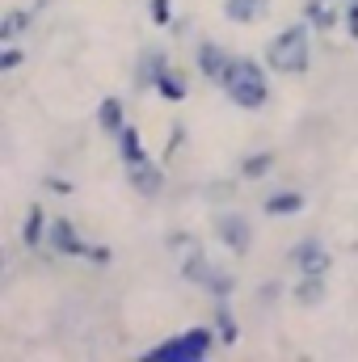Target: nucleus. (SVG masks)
<instances>
[{
  "mask_svg": "<svg viewBox=\"0 0 358 362\" xmlns=\"http://www.w3.org/2000/svg\"><path fill=\"white\" fill-rule=\"evenodd\" d=\"M148 13H152V21H156V25H169L173 4H169V0H152V4H148Z\"/></svg>",
  "mask_w": 358,
  "mask_h": 362,
  "instance_id": "obj_22",
  "label": "nucleus"
},
{
  "mask_svg": "<svg viewBox=\"0 0 358 362\" xmlns=\"http://www.w3.org/2000/svg\"><path fill=\"white\" fill-rule=\"evenodd\" d=\"M47 185H51V194H68V189H72L64 177H47Z\"/></svg>",
  "mask_w": 358,
  "mask_h": 362,
  "instance_id": "obj_25",
  "label": "nucleus"
},
{
  "mask_svg": "<svg viewBox=\"0 0 358 362\" xmlns=\"http://www.w3.org/2000/svg\"><path fill=\"white\" fill-rule=\"evenodd\" d=\"M215 232H219V240H224L236 257L253 249V223H249L245 215H219V219H215Z\"/></svg>",
  "mask_w": 358,
  "mask_h": 362,
  "instance_id": "obj_4",
  "label": "nucleus"
},
{
  "mask_svg": "<svg viewBox=\"0 0 358 362\" xmlns=\"http://www.w3.org/2000/svg\"><path fill=\"white\" fill-rule=\"evenodd\" d=\"M156 93H161V97H169V101H181V97L190 93V89H185V72L169 64V68L156 76Z\"/></svg>",
  "mask_w": 358,
  "mask_h": 362,
  "instance_id": "obj_15",
  "label": "nucleus"
},
{
  "mask_svg": "<svg viewBox=\"0 0 358 362\" xmlns=\"http://www.w3.org/2000/svg\"><path fill=\"white\" fill-rule=\"evenodd\" d=\"M295 299H299V303H321V299H325V274H299Z\"/></svg>",
  "mask_w": 358,
  "mask_h": 362,
  "instance_id": "obj_17",
  "label": "nucleus"
},
{
  "mask_svg": "<svg viewBox=\"0 0 358 362\" xmlns=\"http://www.w3.org/2000/svg\"><path fill=\"white\" fill-rule=\"evenodd\" d=\"M308 34H312L308 21H295V25L278 30L266 47L270 72H278V76H299V72H308Z\"/></svg>",
  "mask_w": 358,
  "mask_h": 362,
  "instance_id": "obj_1",
  "label": "nucleus"
},
{
  "mask_svg": "<svg viewBox=\"0 0 358 362\" xmlns=\"http://www.w3.org/2000/svg\"><path fill=\"white\" fill-rule=\"evenodd\" d=\"M21 59H25V51H21V47H4V55H0V72H13Z\"/></svg>",
  "mask_w": 358,
  "mask_h": 362,
  "instance_id": "obj_23",
  "label": "nucleus"
},
{
  "mask_svg": "<svg viewBox=\"0 0 358 362\" xmlns=\"http://www.w3.org/2000/svg\"><path fill=\"white\" fill-rule=\"evenodd\" d=\"M228 64H232V55H228L219 42H202V47H198V68H202V76H211V81H224Z\"/></svg>",
  "mask_w": 358,
  "mask_h": 362,
  "instance_id": "obj_8",
  "label": "nucleus"
},
{
  "mask_svg": "<svg viewBox=\"0 0 358 362\" xmlns=\"http://www.w3.org/2000/svg\"><path fill=\"white\" fill-rule=\"evenodd\" d=\"M270 169H274V156L270 152H253L245 165H241V177H249V181H258V177H266Z\"/></svg>",
  "mask_w": 358,
  "mask_h": 362,
  "instance_id": "obj_19",
  "label": "nucleus"
},
{
  "mask_svg": "<svg viewBox=\"0 0 358 362\" xmlns=\"http://www.w3.org/2000/svg\"><path fill=\"white\" fill-rule=\"evenodd\" d=\"M127 181H131V189H139L144 198H156V194L165 189V173H161V165H152V160L127 165Z\"/></svg>",
  "mask_w": 358,
  "mask_h": 362,
  "instance_id": "obj_7",
  "label": "nucleus"
},
{
  "mask_svg": "<svg viewBox=\"0 0 358 362\" xmlns=\"http://www.w3.org/2000/svg\"><path fill=\"white\" fill-rule=\"evenodd\" d=\"M337 4H342V0H337Z\"/></svg>",
  "mask_w": 358,
  "mask_h": 362,
  "instance_id": "obj_26",
  "label": "nucleus"
},
{
  "mask_svg": "<svg viewBox=\"0 0 358 362\" xmlns=\"http://www.w3.org/2000/svg\"><path fill=\"white\" fill-rule=\"evenodd\" d=\"M51 249L59 257H89V245L76 236V223L72 219H51Z\"/></svg>",
  "mask_w": 358,
  "mask_h": 362,
  "instance_id": "obj_5",
  "label": "nucleus"
},
{
  "mask_svg": "<svg viewBox=\"0 0 358 362\" xmlns=\"http://www.w3.org/2000/svg\"><path fill=\"white\" fill-rule=\"evenodd\" d=\"M291 262L299 266V274H329V266H333V257L321 240H299L291 249Z\"/></svg>",
  "mask_w": 358,
  "mask_h": 362,
  "instance_id": "obj_6",
  "label": "nucleus"
},
{
  "mask_svg": "<svg viewBox=\"0 0 358 362\" xmlns=\"http://www.w3.org/2000/svg\"><path fill=\"white\" fill-rule=\"evenodd\" d=\"M181 274H185L190 282H202V286H207V282L215 278V270H211V262H207L202 253H185V266H181Z\"/></svg>",
  "mask_w": 358,
  "mask_h": 362,
  "instance_id": "obj_18",
  "label": "nucleus"
},
{
  "mask_svg": "<svg viewBox=\"0 0 358 362\" xmlns=\"http://www.w3.org/2000/svg\"><path fill=\"white\" fill-rule=\"evenodd\" d=\"M219 85H224V93H228L241 110H262L270 101L266 72H262L258 59H236V55H232V64H228V72H224Z\"/></svg>",
  "mask_w": 358,
  "mask_h": 362,
  "instance_id": "obj_2",
  "label": "nucleus"
},
{
  "mask_svg": "<svg viewBox=\"0 0 358 362\" xmlns=\"http://www.w3.org/2000/svg\"><path fill=\"white\" fill-rule=\"evenodd\" d=\"M304 21H308L312 30H333L342 17H337L333 0H304Z\"/></svg>",
  "mask_w": 358,
  "mask_h": 362,
  "instance_id": "obj_10",
  "label": "nucleus"
},
{
  "mask_svg": "<svg viewBox=\"0 0 358 362\" xmlns=\"http://www.w3.org/2000/svg\"><path fill=\"white\" fill-rule=\"evenodd\" d=\"M270 8V0H224V13L232 17V21H241V25H253V21H262V13Z\"/></svg>",
  "mask_w": 358,
  "mask_h": 362,
  "instance_id": "obj_11",
  "label": "nucleus"
},
{
  "mask_svg": "<svg viewBox=\"0 0 358 362\" xmlns=\"http://www.w3.org/2000/svg\"><path fill=\"white\" fill-rule=\"evenodd\" d=\"M304 211V189H278L266 198V215H299Z\"/></svg>",
  "mask_w": 358,
  "mask_h": 362,
  "instance_id": "obj_12",
  "label": "nucleus"
},
{
  "mask_svg": "<svg viewBox=\"0 0 358 362\" xmlns=\"http://www.w3.org/2000/svg\"><path fill=\"white\" fill-rule=\"evenodd\" d=\"M25 25H30V13H25V8H13V13H4V21H0V38H4V42L17 38Z\"/></svg>",
  "mask_w": 358,
  "mask_h": 362,
  "instance_id": "obj_20",
  "label": "nucleus"
},
{
  "mask_svg": "<svg viewBox=\"0 0 358 362\" xmlns=\"http://www.w3.org/2000/svg\"><path fill=\"white\" fill-rule=\"evenodd\" d=\"M215 325H219V337H224V341H236V320H232V312H228L224 299H219V308H215Z\"/></svg>",
  "mask_w": 358,
  "mask_h": 362,
  "instance_id": "obj_21",
  "label": "nucleus"
},
{
  "mask_svg": "<svg viewBox=\"0 0 358 362\" xmlns=\"http://www.w3.org/2000/svg\"><path fill=\"white\" fill-rule=\"evenodd\" d=\"M97 122H101V131H110V135H118V131L127 127V114H122V101H118V97H101V105H97Z\"/></svg>",
  "mask_w": 358,
  "mask_h": 362,
  "instance_id": "obj_13",
  "label": "nucleus"
},
{
  "mask_svg": "<svg viewBox=\"0 0 358 362\" xmlns=\"http://www.w3.org/2000/svg\"><path fill=\"white\" fill-rule=\"evenodd\" d=\"M350 8H346V25H350V34L358 38V0H346Z\"/></svg>",
  "mask_w": 358,
  "mask_h": 362,
  "instance_id": "obj_24",
  "label": "nucleus"
},
{
  "mask_svg": "<svg viewBox=\"0 0 358 362\" xmlns=\"http://www.w3.org/2000/svg\"><path fill=\"white\" fill-rule=\"evenodd\" d=\"M169 68V59H165V51H156V47H148L144 55H139V68H135V85L139 89H156V76Z\"/></svg>",
  "mask_w": 358,
  "mask_h": 362,
  "instance_id": "obj_9",
  "label": "nucleus"
},
{
  "mask_svg": "<svg viewBox=\"0 0 358 362\" xmlns=\"http://www.w3.org/2000/svg\"><path fill=\"white\" fill-rule=\"evenodd\" d=\"M42 228H47V211L34 202V206L25 211V228H21V240H25L30 249H38V245H42Z\"/></svg>",
  "mask_w": 358,
  "mask_h": 362,
  "instance_id": "obj_16",
  "label": "nucleus"
},
{
  "mask_svg": "<svg viewBox=\"0 0 358 362\" xmlns=\"http://www.w3.org/2000/svg\"><path fill=\"white\" fill-rule=\"evenodd\" d=\"M211 346H215V333L207 325H194L185 333H173L169 341H161L156 350H148L144 362H198L211 354Z\"/></svg>",
  "mask_w": 358,
  "mask_h": 362,
  "instance_id": "obj_3",
  "label": "nucleus"
},
{
  "mask_svg": "<svg viewBox=\"0 0 358 362\" xmlns=\"http://www.w3.org/2000/svg\"><path fill=\"white\" fill-rule=\"evenodd\" d=\"M118 152H122V160H127V165H139V160H148V152H144V139H139V131H135L131 122L118 131Z\"/></svg>",
  "mask_w": 358,
  "mask_h": 362,
  "instance_id": "obj_14",
  "label": "nucleus"
}]
</instances>
